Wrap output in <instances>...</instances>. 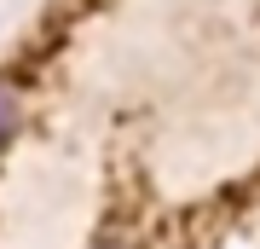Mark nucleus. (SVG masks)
<instances>
[{
  "instance_id": "obj_1",
  "label": "nucleus",
  "mask_w": 260,
  "mask_h": 249,
  "mask_svg": "<svg viewBox=\"0 0 260 249\" xmlns=\"http://www.w3.org/2000/svg\"><path fill=\"white\" fill-rule=\"evenodd\" d=\"M12 133H18V99H12L6 87H0V145H6Z\"/></svg>"
},
{
  "instance_id": "obj_2",
  "label": "nucleus",
  "mask_w": 260,
  "mask_h": 249,
  "mask_svg": "<svg viewBox=\"0 0 260 249\" xmlns=\"http://www.w3.org/2000/svg\"><path fill=\"white\" fill-rule=\"evenodd\" d=\"M93 249H133V243H121V238H104V243H93Z\"/></svg>"
}]
</instances>
